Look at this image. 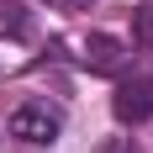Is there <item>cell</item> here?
<instances>
[{"label": "cell", "mask_w": 153, "mask_h": 153, "mask_svg": "<svg viewBox=\"0 0 153 153\" xmlns=\"http://www.w3.org/2000/svg\"><path fill=\"white\" fill-rule=\"evenodd\" d=\"M85 63L100 69V74H116V69H122V42H116L111 32H90V37H85Z\"/></svg>", "instance_id": "cell-3"}, {"label": "cell", "mask_w": 153, "mask_h": 153, "mask_svg": "<svg viewBox=\"0 0 153 153\" xmlns=\"http://www.w3.org/2000/svg\"><path fill=\"white\" fill-rule=\"evenodd\" d=\"M0 27H5V32H21V27H27V16H21V5H16V0H5V5H0Z\"/></svg>", "instance_id": "cell-4"}, {"label": "cell", "mask_w": 153, "mask_h": 153, "mask_svg": "<svg viewBox=\"0 0 153 153\" xmlns=\"http://www.w3.org/2000/svg\"><path fill=\"white\" fill-rule=\"evenodd\" d=\"M132 32H137L143 48H153V5H148V11H137V27H132Z\"/></svg>", "instance_id": "cell-5"}, {"label": "cell", "mask_w": 153, "mask_h": 153, "mask_svg": "<svg viewBox=\"0 0 153 153\" xmlns=\"http://www.w3.org/2000/svg\"><path fill=\"white\" fill-rule=\"evenodd\" d=\"M111 111H116L122 127H143L153 116V85H148V79H122L116 95H111Z\"/></svg>", "instance_id": "cell-2"}, {"label": "cell", "mask_w": 153, "mask_h": 153, "mask_svg": "<svg viewBox=\"0 0 153 153\" xmlns=\"http://www.w3.org/2000/svg\"><path fill=\"white\" fill-rule=\"evenodd\" d=\"M5 132H11L16 143H58L63 116L48 106V100H21V106L5 116Z\"/></svg>", "instance_id": "cell-1"}]
</instances>
